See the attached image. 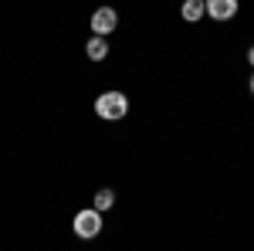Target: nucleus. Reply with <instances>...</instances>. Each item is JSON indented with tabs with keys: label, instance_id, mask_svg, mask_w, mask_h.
Listing matches in <instances>:
<instances>
[{
	"label": "nucleus",
	"instance_id": "1",
	"mask_svg": "<svg viewBox=\"0 0 254 251\" xmlns=\"http://www.w3.org/2000/svg\"><path fill=\"white\" fill-rule=\"evenodd\" d=\"M95 116L105 122H119V119L129 116V98L126 92H102L95 98Z\"/></svg>",
	"mask_w": 254,
	"mask_h": 251
},
{
	"label": "nucleus",
	"instance_id": "2",
	"mask_svg": "<svg viewBox=\"0 0 254 251\" xmlns=\"http://www.w3.org/2000/svg\"><path fill=\"white\" fill-rule=\"evenodd\" d=\"M71 228L78 238H98L102 234V211L98 207H85V211L75 214V221H71Z\"/></svg>",
	"mask_w": 254,
	"mask_h": 251
},
{
	"label": "nucleus",
	"instance_id": "3",
	"mask_svg": "<svg viewBox=\"0 0 254 251\" xmlns=\"http://www.w3.org/2000/svg\"><path fill=\"white\" fill-rule=\"evenodd\" d=\"M116 27H119V10L116 7H98V10H92V34L109 38Z\"/></svg>",
	"mask_w": 254,
	"mask_h": 251
},
{
	"label": "nucleus",
	"instance_id": "4",
	"mask_svg": "<svg viewBox=\"0 0 254 251\" xmlns=\"http://www.w3.org/2000/svg\"><path fill=\"white\" fill-rule=\"evenodd\" d=\"M237 14V0H207V17L231 20Z\"/></svg>",
	"mask_w": 254,
	"mask_h": 251
},
{
	"label": "nucleus",
	"instance_id": "5",
	"mask_svg": "<svg viewBox=\"0 0 254 251\" xmlns=\"http://www.w3.org/2000/svg\"><path fill=\"white\" fill-rule=\"evenodd\" d=\"M85 55H88L92 61H105V58H109V41L102 38V34L88 38V44H85Z\"/></svg>",
	"mask_w": 254,
	"mask_h": 251
},
{
	"label": "nucleus",
	"instance_id": "6",
	"mask_svg": "<svg viewBox=\"0 0 254 251\" xmlns=\"http://www.w3.org/2000/svg\"><path fill=\"white\" fill-rule=\"evenodd\" d=\"M180 14H183V20H200L203 14H207V0H183V7H180Z\"/></svg>",
	"mask_w": 254,
	"mask_h": 251
},
{
	"label": "nucleus",
	"instance_id": "7",
	"mask_svg": "<svg viewBox=\"0 0 254 251\" xmlns=\"http://www.w3.org/2000/svg\"><path fill=\"white\" fill-rule=\"evenodd\" d=\"M112 204H116V193L109 190V187H102V190L95 193V200H92V207H98V211H109Z\"/></svg>",
	"mask_w": 254,
	"mask_h": 251
},
{
	"label": "nucleus",
	"instance_id": "8",
	"mask_svg": "<svg viewBox=\"0 0 254 251\" xmlns=\"http://www.w3.org/2000/svg\"><path fill=\"white\" fill-rule=\"evenodd\" d=\"M248 65H251V68H254V44H251V48H248Z\"/></svg>",
	"mask_w": 254,
	"mask_h": 251
},
{
	"label": "nucleus",
	"instance_id": "9",
	"mask_svg": "<svg viewBox=\"0 0 254 251\" xmlns=\"http://www.w3.org/2000/svg\"><path fill=\"white\" fill-rule=\"evenodd\" d=\"M251 92H254V75H251Z\"/></svg>",
	"mask_w": 254,
	"mask_h": 251
}]
</instances>
